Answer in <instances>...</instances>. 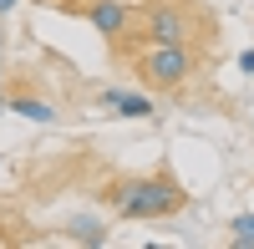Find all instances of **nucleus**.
I'll list each match as a JSON object with an SVG mask.
<instances>
[{"instance_id": "obj_1", "label": "nucleus", "mask_w": 254, "mask_h": 249, "mask_svg": "<svg viewBox=\"0 0 254 249\" xmlns=\"http://www.w3.org/2000/svg\"><path fill=\"white\" fill-rule=\"evenodd\" d=\"M107 198H112L117 219H137V224H147V219H173L183 203H188V188H183L178 178H168V173H153V178L112 183Z\"/></svg>"}, {"instance_id": "obj_2", "label": "nucleus", "mask_w": 254, "mask_h": 249, "mask_svg": "<svg viewBox=\"0 0 254 249\" xmlns=\"http://www.w3.org/2000/svg\"><path fill=\"white\" fill-rule=\"evenodd\" d=\"M198 71V51L188 41H142L137 51V76L153 92H178L188 76Z\"/></svg>"}, {"instance_id": "obj_3", "label": "nucleus", "mask_w": 254, "mask_h": 249, "mask_svg": "<svg viewBox=\"0 0 254 249\" xmlns=\"http://www.w3.org/2000/svg\"><path fill=\"white\" fill-rule=\"evenodd\" d=\"M193 26H198V20L188 15V5H178V0H147V5L137 10L142 41H188Z\"/></svg>"}, {"instance_id": "obj_4", "label": "nucleus", "mask_w": 254, "mask_h": 249, "mask_svg": "<svg viewBox=\"0 0 254 249\" xmlns=\"http://www.w3.org/2000/svg\"><path fill=\"white\" fill-rule=\"evenodd\" d=\"M81 10H87V26H97V36H107V41H122L137 26V10L127 0H87Z\"/></svg>"}, {"instance_id": "obj_5", "label": "nucleus", "mask_w": 254, "mask_h": 249, "mask_svg": "<svg viewBox=\"0 0 254 249\" xmlns=\"http://www.w3.org/2000/svg\"><path fill=\"white\" fill-rule=\"evenodd\" d=\"M102 107H107L112 117H127V122H142V117H153V112H158V102L147 97V92H127V87H107V92H102Z\"/></svg>"}, {"instance_id": "obj_6", "label": "nucleus", "mask_w": 254, "mask_h": 249, "mask_svg": "<svg viewBox=\"0 0 254 249\" xmlns=\"http://www.w3.org/2000/svg\"><path fill=\"white\" fill-rule=\"evenodd\" d=\"M0 107H5V112H15V117H26V122H46V127L56 122V107H51L46 97H31V92H15V97H5V102H0Z\"/></svg>"}, {"instance_id": "obj_7", "label": "nucleus", "mask_w": 254, "mask_h": 249, "mask_svg": "<svg viewBox=\"0 0 254 249\" xmlns=\"http://www.w3.org/2000/svg\"><path fill=\"white\" fill-rule=\"evenodd\" d=\"M66 239H71V244L102 249V244H107V224H102L97 214H71V219H66Z\"/></svg>"}, {"instance_id": "obj_8", "label": "nucleus", "mask_w": 254, "mask_h": 249, "mask_svg": "<svg viewBox=\"0 0 254 249\" xmlns=\"http://www.w3.org/2000/svg\"><path fill=\"white\" fill-rule=\"evenodd\" d=\"M229 229H234V234H229L234 244H254V214H239L234 224H229Z\"/></svg>"}, {"instance_id": "obj_9", "label": "nucleus", "mask_w": 254, "mask_h": 249, "mask_svg": "<svg viewBox=\"0 0 254 249\" xmlns=\"http://www.w3.org/2000/svg\"><path fill=\"white\" fill-rule=\"evenodd\" d=\"M239 71H244V76H254V51H239Z\"/></svg>"}, {"instance_id": "obj_10", "label": "nucleus", "mask_w": 254, "mask_h": 249, "mask_svg": "<svg viewBox=\"0 0 254 249\" xmlns=\"http://www.w3.org/2000/svg\"><path fill=\"white\" fill-rule=\"evenodd\" d=\"M15 5H20V0H0V20H5V15H10Z\"/></svg>"}, {"instance_id": "obj_11", "label": "nucleus", "mask_w": 254, "mask_h": 249, "mask_svg": "<svg viewBox=\"0 0 254 249\" xmlns=\"http://www.w3.org/2000/svg\"><path fill=\"white\" fill-rule=\"evenodd\" d=\"M0 51H5V31H0Z\"/></svg>"}]
</instances>
